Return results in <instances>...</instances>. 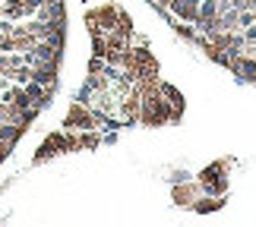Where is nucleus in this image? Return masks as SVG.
I'll return each mask as SVG.
<instances>
[{"mask_svg":"<svg viewBox=\"0 0 256 227\" xmlns=\"http://www.w3.org/2000/svg\"><path fill=\"white\" fill-rule=\"evenodd\" d=\"M171 9L184 22H196V19H200V0H174Z\"/></svg>","mask_w":256,"mask_h":227,"instance_id":"f257e3e1","label":"nucleus"},{"mask_svg":"<svg viewBox=\"0 0 256 227\" xmlns=\"http://www.w3.org/2000/svg\"><path fill=\"white\" fill-rule=\"evenodd\" d=\"M162 95H164V104L174 107V117H180V111H184V98H180V92H177V88H171V85H162Z\"/></svg>","mask_w":256,"mask_h":227,"instance_id":"f03ea898","label":"nucleus"},{"mask_svg":"<svg viewBox=\"0 0 256 227\" xmlns=\"http://www.w3.org/2000/svg\"><path fill=\"white\" fill-rule=\"evenodd\" d=\"M222 205H224V202H218V199H202V202H196L193 209L206 215V212H215V209H222Z\"/></svg>","mask_w":256,"mask_h":227,"instance_id":"7ed1b4c3","label":"nucleus"}]
</instances>
